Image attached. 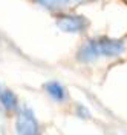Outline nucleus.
<instances>
[{
  "label": "nucleus",
  "instance_id": "obj_2",
  "mask_svg": "<svg viewBox=\"0 0 127 135\" xmlns=\"http://www.w3.org/2000/svg\"><path fill=\"white\" fill-rule=\"evenodd\" d=\"M17 132L18 135H38L40 127L34 114L29 109H22L17 117Z\"/></svg>",
  "mask_w": 127,
  "mask_h": 135
},
{
  "label": "nucleus",
  "instance_id": "obj_6",
  "mask_svg": "<svg viewBox=\"0 0 127 135\" xmlns=\"http://www.w3.org/2000/svg\"><path fill=\"white\" fill-rule=\"evenodd\" d=\"M44 5H55V3H66V2H74V0H40Z\"/></svg>",
  "mask_w": 127,
  "mask_h": 135
},
{
  "label": "nucleus",
  "instance_id": "obj_1",
  "mask_svg": "<svg viewBox=\"0 0 127 135\" xmlns=\"http://www.w3.org/2000/svg\"><path fill=\"white\" fill-rule=\"evenodd\" d=\"M123 49L124 46L118 40H112L107 37L93 38L81 46V49L78 51V59L83 61H92L100 57H115V55H119Z\"/></svg>",
  "mask_w": 127,
  "mask_h": 135
},
{
  "label": "nucleus",
  "instance_id": "obj_3",
  "mask_svg": "<svg viewBox=\"0 0 127 135\" xmlns=\"http://www.w3.org/2000/svg\"><path fill=\"white\" fill-rule=\"evenodd\" d=\"M87 20L81 16H66L58 18V26L68 32H81L87 28Z\"/></svg>",
  "mask_w": 127,
  "mask_h": 135
},
{
  "label": "nucleus",
  "instance_id": "obj_4",
  "mask_svg": "<svg viewBox=\"0 0 127 135\" xmlns=\"http://www.w3.org/2000/svg\"><path fill=\"white\" fill-rule=\"evenodd\" d=\"M44 88H46L48 94L51 95L52 98H55V100H58V101L66 98V91H64V88L60 83H57V81H49V83H46Z\"/></svg>",
  "mask_w": 127,
  "mask_h": 135
},
{
  "label": "nucleus",
  "instance_id": "obj_5",
  "mask_svg": "<svg viewBox=\"0 0 127 135\" xmlns=\"http://www.w3.org/2000/svg\"><path fill=\"white\" fill-rule=\"evenodd\" d=\"M0 103L6 110H14L17 108V98L11 91H3L0 94Z\"/></svg>",
  "mask_w": 127,
  "mask_h": 135
}]
</instances>
